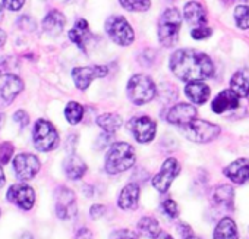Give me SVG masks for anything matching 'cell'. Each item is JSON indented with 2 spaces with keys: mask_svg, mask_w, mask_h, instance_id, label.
Masks as SVG:
<instances>
[{
  "mask_svg": "<svg viewBox=\"0 0 249 239\" xmlns=\"http://www.w3.org/2000/svg\"><path fill=\"white\" fill-rule=\"evenodd\" d=\"M5 43H6V34L2 30H0V47H3Z\"/></svg>",
  "mask_w": 249,
  "mask_h": 239,
  "instance_id": "ab89813d",
  "label": "cell"
},
{
  "mask_svg": "<svg viewBox=\"0 0 249 239\" xmlns=\"http://www.w3.org/2000/svg\"><path fill=\"white\" fill-rule=\"evenodd\" d=\"M248 100H249V95H248Z\"/></svg>",
  "mask_w": 249,
  "mask_h": 239,
  "instance_id": "7dc6e473",
  "label": "cell"
},
{
  "mask_svg": "<svg viewBox=\"0 0 249 239\" xmlns=\"http://www.w3.org/2000/svg\"><path fill=\"white\" fill-rule=\"evenodd\" d=\"M41 163L37 156L30 153L18 154L14 160V169L17 173V178L21 181H30L40 172Z\"/></svg>",
  "mask_w": 249,
  "mask_h": 239,
  "instance_id": "7c38bea8",
  "label": "cell"
},
{
  "mask_svg": "<svg viewBox=\"0 0 249 239\" xmlns=\"http://www.w3.org/2000/svg\"><path fill=\"white\" fill-rule=\"evenodd\" d=\"M230 88L239 97H248L249 95V69L243 68V69L236 71L231 76Z\"/></svg>",
  "mask_w": 249,
  "mask_h": 239,
  "instance_id": "d4e9b609",
  "label": "cell"
},
{
  "mask_svg": "<svg viewBox=\"0 0 249 239\" xmlns=\"http://www.w3.org/2000/svg\"><path fill=\"white\" fill-rule=\"evenodd\" d=\"M213 200L217 205H220L226 210H233L234 191L230 185H218L213 192Z\"/></svg>",
  "mask_w": 249,
  "mask_h": 239,
  "instance_id": "484cf974",
  "label": "cell"
},
{
  "mask_svg": "<svg viewBox=\"0 0 249 239\" xmlns=\"http://www.w3.org/2000/svg\"><path fill=\"white\" fill-rule=\"evenodd\" d=\"M156 94L157 88L154 81L144 74L134 75L128 82V98L137 106L150 103L151 100H154Z\"/></svg>",
  "mask_w": 249,
  "mask_h": 239,
  "instance_id": "277c9868",
  "label": "cell"
},
{
  "mask_svg": "<svg viewBox=\"0 0 249 239\" xmlns=\"http://www.w3.org/2000/svg\"><path fill=\"white\" fill-rule=\"evenodd\" d=\"M66 25V18L59 11H52L43 19V30L49 36H59Z\"/></svg>",
  "mask_w": 249,
  "mask_h": 239,
  "instance_id": "603a6c76",
  "label": "cell"
},
{
  "mask_svg": "<svg viewBox=\"0 0 249 239\" xmlns=\"http://www.w3.org/2000/svg\"><path fill=\"white\" fill-rule=\"evenodd\" d=\"M137 162L135 150L128 143H114L106 153L104 169L108 175H119L129 170Z\"/></svg>",
  "mask_w": 249,
  "mask_h": 239,
  "instance_id": "7a4b0ae2",
  "label": "cell"
},
{
  "mask_svg": "<svg viewBox=\"0 0 249 239\" xmlns=\"http://www.w3.org/2000/svg\"><path fill=\"white\" fill-rule=\"evenodd\" d=\"M110 239H138V236L135 235V232L129 229H119L111 232Z\"/></svg>",
  "mask_w": 249,
  "mask_h": 239,
  "instance_id": "836d02e7",
  "label": "cell"
},
{
  "mask_svg": "<svg viewBox=\"0 0 249 239\" xmlns=\"http://www.w3.org/2000/svg\"><path fill=\"white\" fill-rule=\"evenodd\" d=\"M63 169H65L66 176L69 179H72V181H78V179H81L87 173V165H85V162L79 156H76L73 153L69 154L68 159L65 160Z\"/></svg>",
  "mask_w": 249,
  "mask_h": 239,
  "instance_id": "7402d4cb",
  "label": "cell"
},
{
  "mask_svg": "<svg viewBox=\"0 0 249 239\" xmlns=\"http://www.w3.org/2000/svg\"><path fill=\"white\" fill-rule=\"evenodd\" d=\"M24 90V82L14 74L0 72V107L9 106Z\"/></svg>",
  "mask_w": 249,
  "mask_h": 239,
  "instance_id": "30bf717a",
  "label": "cell"
},
{
  "mask_svg": "<svg viewBox=\"0 0 249 239\" xmlns=\"http://www.w3.org/2000/svg\"><path fill=\"white\" fill-rule=\"evenodd\" d=\"M78 213L76 195L72 189L66 186H60L56 191V214L62 220H68L75 217Z\"/></svg>",
  "mask_w": 249,
  "mask_h": 239,
  "instance_id": "9c48e42d",
  "label": "cell"
},
{
  "mask_svg": "<svg viewBox=\"0 0 249 239\" xmlns=\"http://www.w3.org/2000/svg\"><path fill=\"white\" fill-rule=\"evenodd\" d=\"M234 22L240 30L249 28V6H237L234 9Z\"/></svg>",
  "mask_w": 249,
  "mask_h": 239,
  "instance_id": "4dcf8cb0",
  "label": "cell"
},
{
  "mask_svg": "<svg viewBox=\"0 0 249 239\" xmlns=\"http://www.w3.org/2000/svg\"><path fill=\"white\" fill-rule=\"evenodd\" d=\"M5 172H3V169H2V166H0V188H2L3 185H5Z\"/></svg>",
  "mask_w": 249,
  "mask_h": 239,
  "instance_id": "60d3db41",
  "label": "cell"
},
{
  "mask_svg": "<svg viewBox=\"0 0 249 239\" xmlns=\"http://www.w3.org/2000/svg\"><path fill=\"white\" fill-rule=\"evenodd\" d=\"M6 198L22 210H31L36 202V192L27 184H15L9 188Z\"/></svg>",
  "mask_w": 249,
  "mask_h": 239,
  "instance_id": "4fadbf2b",
  "label": "cell"
},
{
  "mask_svg": "<svg viewBox=\"0 0 249 239\" xmlns=\"http://www.w3.org/2000/svg\"><path fill=\"white\" fill-rule=\"evenodd\" d=\"M185 92L194 104H204L210 97V87L202 81H192L186 84Z\"/></svg>",
  "mask_w": 249,
  "mask_h": 239,
  "instance_id": "44dd1931",
  "label": "cell"
},
{
  "mask_svg": "<svg viewBox=\"0 0 249 239\" xmlns=\"http://www.w3.org/2000/svg\"><path fill=\"white\" fill-rule=\"evenodd\" d=\"M14 154V146L11 143H2L0 144V166L6 165Z\"/></svg>",
  "mask_w": 249,
  "mask_h": 239,
  "instance_id": "1f68e13d",
  "label": "cell"
},
{
  "mask_svg": "<svg viewBox=\"0 0 249 239\" xmlns=\"http://www.w3.org/2000/svg\"><path fill=\"white\" fill-rule=\"evenodd\" d=\"M69 38L72 43H75L81 50H87V43L91 38V31L88 27V22L85 19H78L73 28L69 31Z\"/></svg>",
  "mask_w": 249,
  "mask_h": 239,
  "instance_id": "ffe728a7",
  "label": "cell"
},
{
  "mask_svg": "<svg viewBox=\"0 0 249 239\" xmlns=\"http://www.w3.org/2000/svg\"><path fill=\"white\" fill-rule=\"evenodd\" d=\"M120 5L132 12H145L151 8V0H119Z\"/></svg>",
  "mask_w": 249,
  "mask_h": 239,
  "instance_id": "f546056e",
  "label": "cell"
},
{
  "mask_svg": "<svg viewBox=\"0 0 249 239\" xmlns=\"http://www.w3.org/2000/svg\"><path fill=\"white\" fill-rule=\"evenodd\" d=\"M183 18L194 28L205 27V24H207V12H205L204 6L198 2H189L185 5Z\"/></svg>",
  "mask_w": 249,
  "mask_h": 239,
  "instance_id": "d6986e66",
  "label": "cell"
},
{
  "mask_svg": "<svg viewBox=\"0 0 249 239\" xmlns=\"http://www.w3.org/2000/svg\"><path fill=\"white\" fill-rule=\"evenodd\" d=\"M3 121H5V114L0 113V128H2V125H3Z\"/></svg>",
  "mask_w": 249,
  "mask_h": 239,
  "instance_id": "ee69618b",
  "label": "cell"
},
{
  "mask_svg": "<svg viewBox=\"0 0 249 239\" xmlns=\"http://www.w3.org/2000/svg\"><path fill=\"white\" fill-rule=\"evenodd\" d=\"M3 15H5V14H3V8H2V5H0V22L3 21Z\"/></svg>",
  "mask_w": 249,
  "mask_h": 239,
  "instance_id": "f6af8a7d",
  "label": "cell"
},
{
  "mask_svg": "<svg viewBox=\"0 0 249 239\" xmlns=\"http://www.w3.org/2000/svg\"><path fill=\"white\" fill-rule=\"evenodd\" d=\"M65 116H66V121L71 125H76L82 121L84 107L76 101H69L66 104V109H65Z\"/></svg>",
  "mask_w": 249,
  "mask_h": 239,
  "instance_id": "f1b7e54d",
  "label": "cell"
},
{
  "mask_svg": "<svg viewBox=\"0 0 249 239\" xmlns=\"http://www.w3.org/2000/svg\"><path fill=\"white\" fill-rule=\"evenodd\" d=\"M173 75L185 82L202 81L214 74V63L208 55L194 49H179L170 57Z\"/></svg>",
  "mask_w": 249,
  "mask_h": 239,
  "instance_id": "6da1fadb",
  "label": "cell"
},
{
  "mask_svg": "<svg viewBox=\"0 0 249 239\" xmlns=\"http://www.w3.org/2000/svg\"><path fill=\"white\" fill-rule=\"evenodd\" d=\"M211 34H213V30H211V28H208L207 25H205V27L194 28V30H192V33H191L192 38H195V40H204V38H208Z\"/></svg>",
  "mask_w": 249,
  "mask_h": 239,
  "instance_id": "e575fe53",
  "label": "cell"
},
{
  "mask_svg": "<svg viewBox=\"0 0 249 239\" xmlns=\"http://www.w3.org/2000/svg\"><path fill=\"white\" fill-rule=\"evenodd\" d=\"M108 74V68L107 66H100V65H92V66H81V68H75L72 71V78L75 81V85L79 90H87L89 87V84L95 79V78H103Z\"/></svg>",
  "mask_w": 249,
  "mask_h": 239,
  "instance_id": "5bb4252c",
  "label": "cell"
},
{
  "mask_svg": "<svg viewBox=\"0 0 249 239\" xmlns=\"http://www.w3.org/2000/svg\"><path fill=\"white\" fill-rule=\"evenodd\" d=\"M196 109L188 103H178L167 111V122L172 125H178L180 128L189 125L196 119Z\"/></svg>",
  "mask_w": 249,
  "mask_h": 239,
  "instance_id": "9a60e30c",
  "label": "cell"
},
{
  "mask_svg": "<svg viewBox=\"0 0 249 239\" xmlns=\"http://www.w3.org/2000/svg\"><path fill=\"white\" fill-rule=\"evenodd\" d=\"M213 239H239L236 221L231 217H223L214 229Z\"/></svg>",
  "mask_w": 249,
  "mask_h": 239,
  "instance_id": "cb8c5ba5",
  "label": "cell"
},
{
  "mask_svg": "<svg viewBox=\"0 0 249 239\" xmlns=\"http://www.w3.org/2000/svg\"><path fill=\"white\" fill-rule=\"evenodd\" d=\"M223 173L231 182H234L237 185L246 184L249 181V159H246V157L236 159L223 170Z\"/></svg>",
  "mask_w": 249,
  "mask_h": 239,
  "instance_id": "2e32d148",
  "label": "cell"
},
{
  "mask_svg": "<svg viewBox=\"0 0 249 239\" xmlns=\"http://www.w3.org/2000/svg\"><path fill=\"white\" fill-rule=\"evenodd\" d=\"M237 106H239V95L231 88L220 91L211 103V109L217 114H221L227 110L237 109Z\"/></svg>",
  "mask_w": 249,
  "mask_h": 239,
  "instance_id": "ac0fdd59",
  "label": "cell"
},
{
  "mask_svg": "<svg viewBox=\"0 0 249 239\" xmlns=\"http://www.w3.org/2000/svg\"><path fill=\"white\" fill-rule=\"evenodd\" d=\"M157 239H173V238H172L169 233H163V232H161V233H160V236H159Z\"/></svg>",
  "mask_w": 249,
  "mask_h": 239,
  "instance_id": "b9f144b4",
  "label": "cell"
},
{
  "mask_svg": "<svg viewBox=\"0 0 249 239\" xmlns=\"http://www.w3.org/2000/svg\"><path fill=\"white\" fill-rule=\"evenodd\" d=\"M182 25V15L178 9L172 8L163 12L159 19V40L164 47H173L179 37V30Z\"/></svg>",
  "mask_w": 249,
  "mask_h": 239,
  "instance_id": "3957f363",
  "label": "cell"
},
{
  "mask_svg": "<svg viewBox=\"0 0 249 239\" xmlns=\"http://www.w3.org/2000/svg\"><path fill=\"white\" fill-rule=\"evenodd\" d=\"M14 119H15V122H17V124H19L21 128H25V127L28 125V122H30V117H28V114H27L24 110H18V111L15 113Z\"/></svg>",
  "mask_w": 249,
  "mask_h": 239,
  "instance_id": "8d00e7d4",
  "label": "cell"
},
{
  "mask_svg": "<svg viewBox=\"0 0 249 239\" xmlns=\"http://www.w3.org/2000/svg\"><path fill=\"white\" fill-rule=\"evenodd\" d=\"M179 173H180V165H179V162H178L176 159H173V157L166 159L164 163L161 165L160 172L153 178L151 184H153V186H154L159 192L164 194V192L169 191L172 182L175 181V178H176Z\"/></svg>",
  "mask_w": 249,
  "mask_h": 239,
  "instance_id": "ba28073f",
  "label": "cell"
},
{
  "mask_svg": "<svg viewBox=\"0 0 249 239\" xmlns=\"http://www.w3.org/2000/svg\"><path fill=\"white\" fill-rule=\"evenodd\" d=\"M75 239H92V232L88 227H81L76 233Z\"/></svg>",
  "mask_w": 249,
  "mask_h": 239,
  "instance_id": "f35d334b",
  "label": "cell"
},
{
  "mask_svg": "<svg viewBox=\"0 0 249 239\" xmlns=\"http://www.w3.org/2000/svg\"><path fill=\"white\" fill-rule=\"evenodd\" d=\"M104 213H106V207H104L103 204H95V205H92L91 210H89V214H91L92 219H98V217H101Z\"/></svg>",
  "mask_w": 249,
  "mask_h": 239,
  "instance_id": "74e56055",
  "label": "cell"
},
{
  "mask_svg": "<svg viewBox=\"0 0 249 239\" xmlns=\"http://www.w3.org/2000/svg\"><path fill=\"white\" fill-rule=\"evenodd\" d=\"M140 202V185L138 184H128L126 186H123L117 197V207L122 210H137Z\"/></svg>",
  "mask_w": 249,
  "mask_h": 239,
  "instance_id": "e0dca14e",
  "label": "cell"
},
{
  "mask_svg": "<svg viewBox=\"0 0 249 239\" xmlns=\"http://www.w3.org/2000/svg\"><path fill=\"white\" fill-rule=\"evenodd\" d=\"M128 127H129V131L132 132L134 138L141 144L151 143L154 140V137H156L157 124L148 116H137V117H134Z\"/></svg>",
  "mask_w": 249,
  "mask_h": 239,
  "instance_id": "8fae6325",
  "label": "cell"
},
{
  "mask_svg": "<svg viewBox=\"0 0 249 239\" xmlns=\"http://www.w3.org/2000/svg\"><path fill=\"white\" fill-rule=\"evenodd\" d=\"M185 239H201V238H196V236H194V235H192V236H189V238H185Z\"/></svg>",
  "mask_w": 249,
  "mask_h": 239,
  "instance_id": "bcb514c9",
  "label": "cell"
},
{
  "mask_svg": "<svg viewBox=\"0 0 249 239\" xmlns=\"http://www.w3.org/2000/svg\"><path fill=\"white\" fill-rule=\"evenodd\" d=\"M137 229H138L140 235H142L144 238H148V239H157L161 233L159 221L151 216L141 217L137 223Z\"/></svg>",
  "mask_w": 249,
  "mask_h": 239,
  "instance_id": "4316f807",
  "label": "cell"
},
{
  "mask_svg": "<svg viewBox=\"0 0 249 239\" xmlns=\"http://www.w3.org/2000/svg\"><path fill=\"white\" fill-rule=\"evenodd\" d=\"M161 208H163V211H164V214H167L170 219H175V217H178V214H179V208H178V204L173 201V200H166L163 204H161Z\"/></svg>",
  "mask_w": 249,
  "mask_h": 239,
  "instance_id": "d6a6232c",
  "label": "cell"
},
{
  "mask_svg": "<svg viewBox=\"0 0 249 239\" xmlns=\"http://www.w3.org/2000/svg\"><path fill=\"white\" fill-rule=\"evenodd\" d=\"M185 137L194 143H210L213 140H215L220 135V127L207 121H199V119H195L194 122H191L189 125L182 128Z\"/></svg>",
  "mask_w": 249,
  "mask_h": 239,
  "instance_id": "52a82bcc",
  "label": "cell"
},
{
  "mask_svg": "<svg viewBox=\"0 0 249 239\" xmlns=\"http://www.w3.org/2000/svg\"><path fill=\"white\" fill-rule=\"evenodd\" d=\"M25 3V0H3V5L8 11H12V12H17L19 11Z\"/></svg>",
  "mask_w": 249,
  "mask_h": 239,
  "instance_id": "d590c367",
  "label": "cell"
},
{
  "mask_svg": "<svg viewBox=\"0 0 249 239\" xmlns=\"http://www.w3.org/2000/svg\"><path fill=\"white\" fill-rule=\"evenodd\" d=\"M97 124L106 134L113 135L116 131H119L123 121H122V117L116 113H104V114L97 117Z\"/></svg>",
  "mask_w": 249,
  "mask_h": 239,
  "instance_id": "83f0119b",
  "label": "cell"
},
{
  "mask_svg": "<svg viewBox=\"0 0 249 239\" xmlns=\"http://www.w3.org/2000/svg\"><path fill=\"white\" fill-rule=\"evenodd\" d=\"M33 141L37 150L47 153L59 146V134L49 121L40 119L33 131Z\"/></svg>",
  "mask_w": 249,
  "mask_h": 239,
  "instance_id": "8992f818",
  "label": "cell"
},
{
  "mask_svg": "<svg viewBox=\"0 0 249 239\" xmlns=\"http://www.w3.org/2000/svg\"><path fill=\"white\" fill-rule=\"evenodd\" d=\"M106 33L108 34V37L113 40V43H116L117 46L126 47L131 46L135 40V33L134 28L129 25V22L124 19L120 15H114L110 17L106 21Z\"/></svg>",
  "mask_w": 249,
  "mask_h": 239,
  "instance_id": "5b68a950",
  "label": "cell"
},
{
  "mask_svg": "<svg viewBox=\"0 0 249 239\" xmlns=\"http://www.w3.org/2000/svg\"><path fill=\"white\" fill-rule=\"evenodd\" d=\"M21 239H34V238H33V235H30V233H24V235L21 236Z\"/></svg>",
  "mask_w": 249,
  "mask_h": 239,
  "instance_id": "7bdbcfd3",
  "label": "cell"
}]
</instances>
